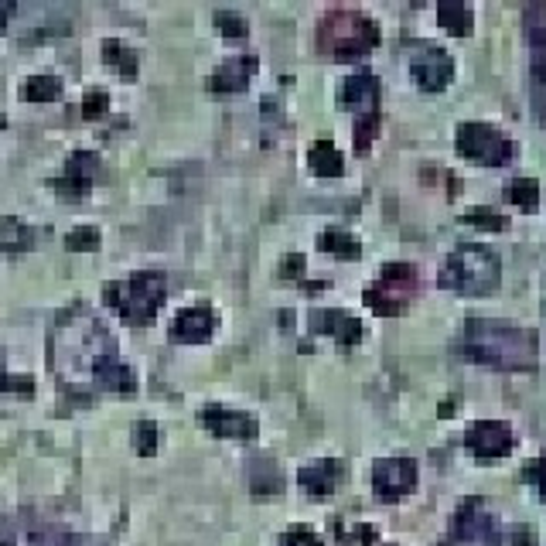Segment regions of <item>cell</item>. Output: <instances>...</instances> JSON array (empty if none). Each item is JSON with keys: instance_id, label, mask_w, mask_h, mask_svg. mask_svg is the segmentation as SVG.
<instances>
[{"instance_id": "cell-24", "label": "cell", "mask_w": 546, "mask_h": 546, "mask_svg": "<svg viewBox=\"0 0 546 546\" xmlns=\"http://www.w3.org/2000/svg\"><path fill=\"white\" fill-rule=\"evenodd\" d=\"M35 246V229L24 226L21 219H4L0 222V250L7 253H21Z\"/></svg>"}, {"instance_id": "cell-26", "label": "cell", "mask_w": 546, "mask_h": 546, "mask_svg": "<svg viewBox=\"0 0 546 546\" xmlns=\"http://www.w3.org/2000/svg\"><path fill=\"white\" fill-rule=\"evenodd\" d=\"M59 96H62L59 76H31L21 86V99H28V103H55Z\"/></svg>"}, {"instance_id": "cell-11", "label": "cell", "mask_w": 546, "mask_h": 546, "mask_svg": "<svg viewBox=\"0 0 546 546\" xmlns=\"http://www.w3.org/2000/svg\"><path fill=\"white\" fill-rule=\"evenodd\" d=\"M0 546H82V540L62 529L14 519V523H0Z\"/></svg>"}, {"instance_id": "cell-25", "label": "cell", "mask_w": 546, "mask_h": 546, "mask_svg": "<svg viewBox=\"0 0 546 546\" xmlns=\"http://www.w3.org/2000/svg\"><path fill=\"white\" fill-rule=\"evenodd\" d=\"M103 59H106V65H117L123 79H134V76H137V69H140L137 52H134V48H127V45H123V41H117V38H106V41H103Z\"/></svg>"}, {"instance_id": "cell-32", "label": "cell", "mask_w": 546, "mask_h": 546, "mask_svg": "<svg viewBox=\"0 0 546 546\" xmlns=\"http://www.w3.org/2000/svg\"><path fill=\"white\" fill-rule=\"evenodd\" d=\"M465 222H468V226H478V229H495V233H502V229L509 226L506 215H499V212H492V209H468Z\"/></svg>"}, {"instance_id": "cell-19", "label": "cell", "mask_w": 546, "mask_h": 546, "mask_svg": "<svg viewBox=\"0 0 546 546\" xmlns=\"http://www.w3.org/2000/svg\"><path fill=\"white\" fill-rule=\"evenodd\" d=\"M345 468L342 461H314V465H304L301 475H297V482H301V488L308 495H314V499H321V495H332L338 482H342Z\"/></svg>"}, {"instance_id": "cell-28", "label": "cell", "mask_w": 546, "mask_h": 546, "mask_svg": "<svg viewBox=\"0 0 546 546\" xmlns=\"http://www.w3.org/2000/svg\"><path fill=\"white\" fill-rule=\"evenodd\" d=\"M437 21H441L454 38L471 35V24H475L465 4H437Z\"/></svg>"}, {"instance_id": "cell-14", "label": "cell", "mask_w": 546, "mask_h": 546, "mask_svg": "<svg viewBox=\"0 0 546 546\" xmlns=\"http://www.w3.org/2000/svg\"><path fill=\"white\" fill-rule=\"evenodd\" d=\"M215 325H219V321H215V311L209 308V304H195V308L178 311V318L171 321V342L202 345L212 338Z\"/></svg>"}, {"instance_id": "cell-2", "label": "cell", "mask_w": 546, "mask_h": 546, "mask_svg": "<svg viewBox=\"0 0 546 546\" xmlns=\"http://www.w3.org/2000/svg\"><path fill=\"white\" fill-rule=\"evenodd\" d=\"M458 355L478 366L492 369H533L540 359V345H536V332L512 321H495V318H471L461 325L458 335Z\"/></svg>"}, {"instance_id": "cell-9", "label": "cell", "mask_w": 546, "mask_h": 546, "mask_svg": "<svg viewBox=\"0 0 546 546\" xmlns=\"http://www.w3.org/2000/svg\"><path fill=\"white\" fill-rule=\"evenodd\" d=\"M410 76L420 82V89L437 93L454 76V59L444 48L430 45V41H413L410 45Z\"/></svg>"}, {"instance_id": "cell-37", "label": "cell", "mask_w": 546, "mask_h": 546, "mask_svg": "<svg viewBox=\"0 0 546 546\" xmlns=\"http://www.w3.org/2000/svg\"><path fill=\"white\" fill-rule=\"evenodd\" d=\"M280 277H287V280L304 277V256H301V253L284 256V263H280Z\"/></svg>"}, {"instance_id": "cell-29", "label": "cell", "mask_w": 546, "mask_h": 546, "mask_svg": "<svg viewBox=\"0 0 546 546\" xmlns=\"http://www.w3.org/2000/svg\"><path fill=\"white\" fill-rule=\"evenodd\" d=\"M379 134V113H362L355 117V154H369L372 140Z\"/></svg>"}, {"instance_id": "cell-16", "label": "cell", "mask_w": 546, "mask_h": 546, "mask_svg": "<svg viewBox=\"0 0 546 546\" xmlns=\"http://www.w3.org/2000/svg\"><path fill=\"white\" fill-rule=\"evenodd\" d=\"M99 171V154L93 151H76L65 161V175L59 181H52L55 192L69 195V198H82L93 188V178Z\"/></svg>"}, {"instance_id": "cell-12", "label": "cell", "mask_w": 546, "mask_h": 546, "mask_svg": "<svg viewBox=\"0 0 546 546\" xmlns=\"http://www.w3.org/2000/svg\"><path fill=\"white\" fill-rule=\"evenodd\" d=\"M465 444L475 458L495 461V458H506V454L516 448V437H512V427L502 424V420H478L465 434Z\"/></svg>"}, {"instance_id": "cell-33", "label": "cell", "mask_w": 546, "mask_h": 546, "mask_svg": "<svg viewBox=\"0 0 546 546\" xmlns=\"http://www.w3.org/2000/svg\"><path fill=\"white\" fill-rule=\"evenodd\" d=\"M106 110H110V93H103V89L86 93V96H82V103H79L82 120H96V117H103Z\"/></svg>"}, {"instance_id": "cell-13", "label": "cell", "mask_w": 546, "mask_h": 546, "mask_svg": "<svg viewBox=\"0 0 546 546\" xmlns=\"http://www.w3.org/2000/svg\"><path fill=\"white\" fill-rule=\"evenodd\" d=\"M202 427L212 430L215 437H229V441H253L256 437V420L243 410H229V407H205L202 410Z\"/></svg>"}, {"instance_id": "cell-5", "label": "cell", "mask_w": 546, "mask_h": 546, "mask_svg": "<svg viewBox=\"0 0 546 546\" xmlns=\"http://www.w3.org/2000/svg\"><path fill=\"white\" fill-rule=\"evenodd\" d=\"M376 45L379 28L362 11H332L318 24V48L335 62H359Z\"/></svg>"}, {"instance_id": "cell-20", "label": "cell", "mask_w": 546, "mask_h": 546, "mask_svg": "<svg viewBox=\"0 0 546 546\" xmlns=\"http://www.w3.org/2000/svg\"><path fill=\"white\" fill-rule=\"evenodd\" d=\"M308 164L318 178H338L345 171V157L338 154V147L332 140H314L308 151Z\"/></svg>"}, {"instance_id": "cell-31", "label": "cell", "mask_w": 546, "mask_h": 546, "mask_svg": "<svg viewBox=\"0 0 546 546\" xmlns=\"http://www.w3.org/2000/svg\"><path fill=\"white\" fill-rule=\"evenodd\" d=\"M134 451L140 454V458H151V454H157V424H151V420H140V424L134 427Z\"/></svg>"}, {"instance_id": "cell-10", "label": "cell", "mask_w": 546, "mask_h": 546, "mask_svg": "<svg viewBox=\"0 0 546 546\" xmlns=\"http://www.w3.org/2000/svg\"><path fill=\"white\" fill-rule=\"evenodd\" d=\"M417 485V465L410 458H386L372 465V488L383 502H396Z\"/></svg>"}, {"instance_id": "cell-38", "label": "cell", "mask_w": 546, "mask_h": 546, "mask_svg": "<svg viewBox=\"0 0 546 546\" xmlns=\"http://www.w3.org/2000/svg\"><path fill=\"white\" fill-rule=\"evenodd\" d=\"M512 546H536V536H533V529L519 526L516 533H512Z\"/></svg>"}, {"instance_id": "cell-21", "label": "cell", "mask_w": 546, "mask_h": 546, "mask_svg": "<svg viewBox=\"0 0 546 546\" xmlns=\"http://www.w3.org/2000/svg\"><path fill=\"white\" fill-rule=\"evenodd\" d=\"M379 529L359 519H335V543L338 546H376Z\"/></svg>"}, {"instance_id": "cell-6", "label": "cell", "mask_w": 546, "mask_h": 546, "mask_svg": "<svg viewBox=\"0 0 546 546\" xmlns=\"http://www.w3.org/2000/svg\"><path fill=\"white\" fill-rule=\"evenodd\" d=\"M420 291V273L413 263H386L366 287V308L379 318H396L413 304Z\"/></svg>"}, {"instance_id": "cell-39", "label": "cell", "mask_w": 546, "mask_h": 546, "mask_svg": "<svg viewBox=\"0 0 546 546\" xmlns=\"http://www.w3.org/2000/svg\"><path fill=\"white\" fill-rule=\"evenodd\" d=\"M14 11H18V4H11V0H0V35L7 31V21H11Z\"/></svg>"}, {"instance_id": "cell-34", "label": "cell", "mask_w": 546, "mask_h": 546, "mask_svg": "<svg viewBox=\"0 0 546 546\" xmlns=\"http://www.w3.org/2000/svg\"><path fill=\"white\" fill-rule=\"evenodd\" d=\"M215 28L222 31L226 38H246V31H250V24L239 18L236 11H215Z\"/></svg>"}, {"instance_id": "cell-15", "label": "cell", "mask_w": 546, "mask_h": 546, "mask_svg": "<svg viewBox=\"0 0 546 546\" xmlns=\"http://www.w3.org/2000/svg\"><path fill=\"white\" fill-rule=\"evenodd\" d=\"M308 325H311V332H318V335H332L338 345H345V349L362 338V321L338 308H314Z\"/></svg>"}, {"instance_id": "cell-4", "label": "cell", "mask_w": 546, "mask_h": 546, "mask_svg": "<svg viewBox=\"0 0 546 546\" xmlns=\"http://www.w3.org/2000/svg\"><path fill=\"white\" fill-rule=\"evenodd\" d=\"M168 294V277L157 270L134 273L130 280H113L103 284V301L106 308H113L127 325H151Z\"/></svg>"}, {"instance_id": "cell-8", "label": "cell", "mask_w": 546, "mask_h": 546, "mask_svg": "<svg viewBox=\"0 0 546 546\" xmlns=\"http://www.w3.org/2000/svg\"><path fill=\"white\" fill-rule=\"evenodd\" d=\"M454 147H458L461 157H468L475 164H488V168H499V164L512 161V154H516V144L502 130L488 127V123H461Z\"/></svg>"}, {"instance_id": "cell-40", "label": "cell", "mask_w": 546, "mask_h": 546, "mask_svg": "<svg viewBox=\"0 0 546 546\" xmlns=\"http://www.w3.org/2000/svg\"><path fill=\"white\" fill-rule=\"evenodd\" d=\"M526 482L540 492V461H529V468H526Z\"/></svg>"}, {"instance_id": "cell-7", "label": "cell", "mask_w": 546, "mask_h": 546, "mask_svg": "<svg viewBox=\"0 0 546 546\" xmlns=\"http://www.w3.org/2000/svg\"><path fill=\"white\" fill-rule=\"evenodd\" d=\"M437 546H502L499 519L482 499H465L451 519V529Z\"/></svg>"}, {"instance_id": "cell-22", "label": "cell", "mask_w": 546, "mask_h": 546, "mask_svg": "<svg viewBox=\"0 0 546 546\" xmlns=\"http://www.w3.org/2000/svg\"><path fill=\"white\" fill-rule=\"evenodd\" d=\"M250 488L256 495H277L280 488H284V478H280V468H277V461H267V458H256L250 461Z\"/></svg>"}, {"instance_id": "cell-23", "label": "cell", "mask_w": 546, "mask_h": 546, "mask_svg": "<svg viewBox=\"0 0 546 546\" xmlns=\"http://www.w3.org/2000/svg\"><path fill=\"white\" fill-rule=\"evenodd\" d=\"M318 246L325 253L338 256V260H359L362 256L359 239H355L352 233H345V229H325V233L318 236Z\"/></svg>"}, {"instance_id": "cell-27", "label": "cell", "mask_w": 546, "mask_h": 546, "mask_svg": "<svg viewBox=\"0 0 546 546\" xmlns=\"http://www.w3.org/2000/svg\"><path fill=\"white\" fill-rule=\"evenodd\" d=\"M506 202L519 205L523 212L540 209V181L536 178H512L506 185Z\"/></svg>"}, {"instance_id": "cell-3", "label": "cell", "mask_w": 546, "mask_h": 546, "mask_svg": "<svg viewBox=\"0 0 546 546\" xmlns=\"http://www.w3.org/2000/svg\"><path fill=\"white\" fill-rule=\"evenodd\" d=\"M502 280V263L488 246L465 243L458 246L441 267V287L465 297H488L499 291Z\"/></svg>"}, {"instance_id": "cell-35", "label": "cell", "mask_w": 546, "mask_h": 546, "mask_svg": "<svg viewBox=\"0 0 546 546\" xmlns=\"http://www.w3.org/2000/svg\"><path fill=\"white\" fill-rule=\"evenodd\" d=\"M280 546H325V543H321L308 526H291L284 533V540H280Z\"/></svg>"}, {"instance_id": "cell-30", "label": "cell", "mask_w": 546, "mask_h": 546, "mask_svg": "<svg viewBox=\"0 0 546 546\" xmlns=\"http://www.w3.org/2000/svg\"><path fill=\"white\" fill-rule=\"evenodd\" d=\"M65 246H69L72 253H93V250H99V229L96 226L72 229V233L65 236Z\"/></svg>"}, {"instance_id": "cell-17", "label": "cell", "mask_w": 546, "mask_h": 546, "mask_svg": "<svg viewBox=\"0 0 546 546\" xmlns=\"http://www.w3.org/2000/svg\"><path fill=\"white\" fill-rule=\"evenodd\" d=\"M338 103L345 110H352L355 117L362 113H379V82L372 72H359V76L342 82V93H338Z\"/></svg>"}, {"instance_id": "cell-36", "label": "cell", "mask_w": 546, "mask_h": 546, "mask_svg": "<svg viewBox=\"0 0 546 546\" xmlns=\"http://www.w3.org/2000/svg\"><path fill=\"white\" fill-rule=\"evenodd\" d=\"M0 390H4V393H24V396H31V393H35V383H31L28 376H7V372H0Z\"/></svg>"}, {"instance_id": "cell-1", "label": "cell", "mask_w": 546, "mask_h": 546, "mask_svg": "<svg viewBox=\"0 0 546 546\" xmlns=\"http://www.w3.org/2000/svg\"><path fill=\"white\" fill-rule=\"evenodd\" d=\"M48 366L69 390L134 393L137 376L117 352V338L96 311L69 308L48 335Z\"/></svg>"}, {"instance_id": "cell-18", "label": "cell", "mask_w": 546, "mask_h": 546, "mask_svg": "<svg viewBox=\"0 0 546 546\" xmlns=\"http://www.w3.org/2000/svg\"><path fill=\"white\" fill-rule=\"evenodd\" d=\"M253 72H256V55H236V59H226L212 72L209 89L212 93H243L250 86Z\"/></svg>"}]
</instances>
